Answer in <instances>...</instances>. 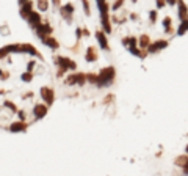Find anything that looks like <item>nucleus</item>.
Here are the masks:
<instances>
[{"mask_svg": "<svg viewBox=\"0 0 188 176\" xmlns=\"http://www.w3.org/2000/svg\"><path fill=\"white\" fill-rule=\"evenodd\" d=\"M19 9L66 90L97 91L113 84L116 69L105 2H22Z\"/></svg>", "mask_w": 188, "mask_h": 176, "instance_id": "1", "label": "nucleus"}, {"mask_svg": "<svg viewBox=\"0 0 188 176\" xmlns=\"http://www.w3.org/2000/svg\"><path fill=\"white\" fill-rule=\"evenodd\" d=\"M55 101V74L32 44L0 49V129L21 132L47 115Z\"/></svg>", "mask_w": 188, "mask_h": 176, "instance_id": "2", "label": "nucleus"}, {"mask_svg": "<svg viewBox=\"0 0 188 176\" xmlns=\"http://www.w3.org/2000/svg\"><path fill=\"white\" fill-rule=\"evenodd\" d=\"M111 36L140 58L158 54L188 30L182 2H107Z\"/></svg>", "mask_w": 188, "mask_h": 176, "instance_id": "3", "label": "nucleus"}]
</instances>
